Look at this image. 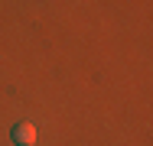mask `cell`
<instances>
[{"mask_svg":"<svg viewBox=\"0 0 153 146\" xmlns=\"http://www.w3.org/2000/svg\"><path fill=\"white\" fill-rule=\"evenodd\" d=\"M13 143L16 146H33L36 143V127H33L30 120H23V123L13 127Z\"/></svg>","mask_w":153,"mask_h":146,"instance_id":"obj_1","label":"cell"}]
</instances>
